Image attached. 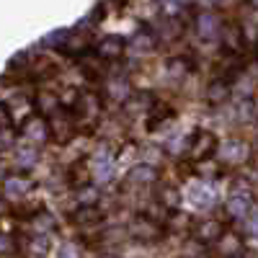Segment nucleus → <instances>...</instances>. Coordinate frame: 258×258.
Segmentation results:
<instances>
[{"instance_id":"f257e3e1","label":"nucleus","mask_w":258,"mask_h":258,"mask_svg":"<svg viewBox=\"0 0 258 258\" xmlns=\"http://www.w3.org/2000/svg\"><path fill=\"white\" fill-rule=\"evenodd\" d=\"M18 135L26 140V145H31V147L39 150V145H44V142L52 140V126L41 116H26L24 124L18 126Z\"/></svg>"},{"instance_id":"f03ea898","label":"nucleus","mask_w":258,"mask_h":258,"mask_svg":"<svg viewBox=\"0 0 258 258\" xmlns=\"http://www.w3.org/2000/svg\"><path fill=\"white\" fill-rule=\"evenodd\" d=\"M129 235L140 243H158L165 235V227L160 222H155L153 217H147V214H140V217L129 222Z\"/></svg>"},{"instance_id":"7ed1b4c3","label":"nucleus","mask_w":258,"mask_h":258,"mask_svg":"<svg viewBox=\"0 0 258 258\" xmlns=\"http://www.w3.org/2000/svg\"><path fill=\"white\" fill-rule=\"evenodd\" d=\"M101 101H103V96H98L96 91H83V93H78L75 101H73V106H70L73 121H85V119L98 116Z\"/></svg>"},{"instance_id":"20e7f679","label":"nucleus","mask_w":258,"mask_h":258,"mask_svg":"<svg viewBox=\"0 0 258 258\" xmlns=\"http://www.w3.org/2000/svg\"><path fill=\"white\" fill-rule=\"evenodd\" d=\"M88 49H91V31L83 29V24L75 26V29H64V39H62V47H59L62 54L83 57Z\"/></svg>"},{"instance_id":"39448f33","label":"nucleus","mask_w":258,"mask_h":258,"mask_svg":"<svg viewBox=\"0 0 258 258\" xmlns=\"http://www.w3.org/2000/svg\"><path fill=\"white\" fill-rule=\"evenodd\" d=\"M220 150L217 145V135L209 132V129H197L191 135V147H188V155L197 160V163H204L207 158H212L214 153Z\"/></svg>"},{"instance_id":"423d86ee","label":"nucleus","mask_w":258,"mask_h":258,"mask_svg":"<svg viewBox=\"0 0 258 258\" xmlns=\"http://www.w3.org/2000/svg\"><path fill=\"white\" fill-rule=\"evenodd\" d=\"M194 29H197L199 39H204V41H212V39L222 36V29H225V24H222V21H220V16L214 13L212 8H202L197 16H194Z\"/></svg>"},{"instance_id":"0eeeda50","label":"nucleus","mask_w":258,"mask_h":258,"mask_svg":"<svg viewBox=\"0 0 258 258\" xmlns=\"http://www.w3.org/2000/svg\"><path fill=\"white\" fill-rule=\"evenodd\" d=\"M183 199H186L188 207H194V209H209V207H214V202H217V197H214L212 186L204 183V181L188 183L186 191H183Z\"/></svg>"},{"instance_id":"6e6552de","label":"nucleus","mask_w":258,"mask_h":258,"mask_svg":"<svg viewBox=\"0 0 258 258\" xmlns=\"http://www.w3.org/2000/svg\"><path fill=\"white\" fill-rule=\"evenodd\" d=\"M126 49H129V41H124L119 34L103 36V39H98V44H96V54L101 59H106V62H119Z\"/></svg>"},{"instance_id":"1a4fd4ad","label":"nucleus","mask_w":258,"mask_h":258,"mask_svg":"<svg viewBox=\"0 0 258 258\" xmlns=\"http://www.w3.org/2000/svg\"><path fill=\"white\" fill-rule=\"evenodd\" d=\"M191 235L194 240L202 243V245H209V243H220L222 235H225V227L217 222V220H202L191 227Z\"/></svg>"},{"instance_id":"9d476101","label":"nucleus","mask_w":258,"mask_h":258,"mask_svg":"<svg viewBox=\"0 0 258 258\" xmlns=\"http://www.w3.org/2000/svg\"><path fill=\"white\" fill-rule=\"evenodd\" d=\"M232 80L230 78H214L212 83H207V88H204V101L209 106H222L227 103L230 93H232Z\"/></svg>"},{"instance_id":"9b49d317","label":"nucleus","mask_w":258,"mask_h":258,"mask_svg":"<svg viewBox=\"0 0 258 258\" xmlns=\"http://www.w3.org/2000/svg\"><path fill=\"white\" fill-rule=\"evenodd\" d=\"M225 214L230 220H248L250 214H253V202L248 194H232V197H227L225 202Z\"/></svg>"},{"instance_id":"f8f14e48","label":"nucleus","mask_w":258,"mask_h":258,"mask_svg":"<svg viewBox=\"0 0 258 258\" xmlns=\"http://www.w3.org/2000/svg\"><path fill=\"white\" fill-rule=\"evenodd\" d=\"M220 39H222V47H225L230 54H238V52H243V47H248L245 29H243L240 24H225Z\"/></svg>"},{"instance_id":"ddd939ff","label":"nucleus","mask_w":258,"mask_h":258,"mask_svg":"<svg viewBox=\"0 0 258 258\" xmlns=\"http://www.w3.org/2000/svg\"><path fill=\"white\" fill-rule=\"evenodd\" d=\"M91 173L96 181H109L114 173V155L111 150H98V153L91 158Z\"/></svg>"},{"instance_id":"4468645a","label":"nucleus","mask_w":258,"mask_h":258,"mask_svg":"<svg viewBox=\"0 0 258 258\" xmlns=\"http://www.w3.org/2000/svg\"><path fill=\"white\" fill-rule=\"evenodd\" d=\"M217 253L222 258H240L245 253V245H243V238L235 230H227L222 235V240L217 243Z\"/></svg>"},{"instance_id":"2eb2a0df","label":"nucleus","mask_w":258,"mask_h":258,"mask_svg":"<svg viewBox=\"0 0 258 258\" xmlns=\"http://www.w3.org/2000/svg\"><path fill=\"white\" fill-rule=\"evenodd\" d=\"M158 34L153 29H145L140 34L132 36V41H129V52H135V54H150V52H155L158 49Z\"/></svg>"},{"instance_id":"dca6fc26","label":"nucleus","mask_w":258,"mask_h":258,"mask_svg":"<svg viewBox=\"0 0 258 258\" xmlns=\"http://www.w3.org/2000/svg\"><path fill=\"white\" fill-rule=\"evenodd\" d=\"M160 178L158 173V168L153 163H137L129 168V173H126V181H132V183H142V186H150V183H155Z\"/></svg>"},{"instance_id":"f3484780","label":"nucleus","mask_w":258,"mask_h":258,"mask_svg":"<svg viewBox=\"0 0 258 258\" xmlns=\"http://www.w3.org/2000/svg\"><path fill=\"white\" fill-rule=\"evenodd\" d=\"M29 191H31V181H29L26 176H21V173L6 176V183H3L6 199H21V197H26Z\"/></svg>"},{"instance_id":"a211bd4d","label":"nucleus","mask_w":258,"mask_h":258,"mask_svg":"<svg viewBox=\"0 0 258 258\" xmlns=\"http://www.w3.org/2000/svg\"><path fill=\"white\" fill-rule=\"evenodd\" d=\"M220 155L225 163H243L248 158V145L243 140H227L220 147Z\"/></svg>"},{"instance_id":"6ab92c4d","label":"nucleus","mask_w":258,"mask_h":258,"mask_svg":"<svg viewBox=\"0 0 258 258\" xmlns=\"http://www.w3.org/2000/svg\"><path fill=\"white\" fill-rule=\"evenodd\" d=\"M103 96L124 103L129 96H132V93H129V80L126 78H109V80H106V88H103Z\"/></svg>"},{"instance_id":"aec40b11","label":"nucleus","mask_w":258,"mask_h":258,"mask_svg":"<svg viewBox=\"0 0 258 258\" xmlns=\"http://www.w3.org/2000/svg\"><path fill=\"white\" fill-rule=\"evenodd\" d=\"M103 220V212L98 207H78V212H73V222L78 227H96Z\"/></svg>"},{"instance_id":"412c9836","label":"nucleus","mask_w":258,"mask_h":258,"mask_svg":"<svg viewBox=\"0 0 258 258\" xmlns=\"http://www.w3.org/2000/svg\"><path fill=\"white\" fill-rule=\"evenodd\" d=\"M191 59L188 57H170L168 62H165V75L170 78V80H183L188 73H191Z\"/></svg>"},{"instance_id":"4be33fe9","label":"nucleus","mask_w":258,"mask_h":258,"mask_svg":"<svg viewBox=\"0 0 258 258\" xmlns=\"http://www.w3.org/2000/svg\"><path fill=\"white\" fill-rule=\"evenodd\" d=\"M150 101H153V96H150V93H132V96H129L126 101H124V111L126 114H142V111H147V109H153V106L155 103H150Z\"/></svg>"},{"instance_id":"5701e85b","label":"nucleus","mask_w":258,"mask_h":258,"mask_svg":"<svg viewBox=\"0 0 258 258\" xmlns=\"http://www.w3.org/2000/svg\"><path fill=\"white\" fill-rule=\"evenodd\" d=\"M59 103H62V98H59L57 93H52V91H41V93L36 96V111H39V116L54 114Z\"/></svg>"},{"instance_id":"b1692460","label":"nucleus","mask_w":258,"mask_h":258,"mask_svg":"<svg viewBox=\"0 0 258 258\" xmlns=\"http://www.w3.org/2000/svg\"><path fill=\"white\" fill-rule=\"evenodd\" d=\"M36 160H39V150H36V147H31V145H21V147L16 150V165H18V168L29 170V168L36 165Z\"/></svg>"},{"instance_id":"393cba45","label":"nucleus","mask_w":258,"mask_h":258,"mask_svg":"<svg viewBox=\"0 0 258 258\" xmlns=\"http://www.w3.org/2000/svg\"><path fill=\"white\" fill-rule=\"evenodd\" d=\"M26 245H29V250H31L34 255H39V258L49 255V250H52V240H49V235H41V232L31 235Z\"/></svg>"},{"instance_id":"a878e982","label":"nucleus","mask_w":258,"mask_h":258,"mask_svg":"<svg viewBox=\"0 0 258 258\" xmlns=\"http://www.w3.org/2000/svg\"><path fill=\"white\" fill-rule=\"evenodd\" d=\"M31 222L36 225V230H39L41 235H47V230H52V227L57 225L54 214H52L49 209H39V212H34V214H31Z\"/></svg>"},{"instance_id":"bb28decb","label":"nucleus","mask_w":258,"mask_h":258,"mask_svg":"<svg viewBox=\"0 0 258 258\" xmlns=\"http://www.w3.org/2000/svg\"><path fill=\"white\" fill-rule=\"evenodd\" d=\"M78 199H80V207H98V188L91 183H83L78 191Z\"/></svg>"},{"instance_id":"cd10ccee","label":"nucleus","mask_w":258,"mask_h":258,"mask_svg":"<svg viewBox=\"0 0 258 258\" xmlns=\"http://www.w3.org/2000/svg\"><path fill=\"white\" fill-rule=\"evenodd\" d=\"M235 109H238V119L240 121H250L258 114V103L253 98H243L240 103H235Z\"/></svg>"},{"instance_id":"c85d7f7f","label":"nucleus","mask_w":258,"mask_h":258,"mask_svg":"<svg viewBox=\"0 0 258 258\" xmlns=\"http://www.w3.org/2000/svg\"><path fill=\"white\" fill-rule=\"evenodd\" d=\"M243 232L248 235V238H258V209H253V214L245 220V227Z\"/></svg>"},{"instance_id":"c756f323","label":"nucleus","mask_w":258,"mask_h":258,"mask_svg":"<svg viewBox=\"0 0 258 258\" xmlns=\"http://www.w3.org/2000/svg\"><path fill=\"white\" fill-rule=\"evenodd\" d=\"M0 250H3V255H13V253H16V238H13V232H6V235H3Z\"/></svg>"},{"instance_id":"7c9ffc66","label":"nucleus","mask_w":258,"mask_h":258,"mask_svg":"<svg viewBox=\"0 0 258 258\" xmlns=\"http://www.w3.org/2000/svg\"><path fill=\"white\" fill-rule=\"evenodd\" d=\"M78 255H80V250L73 243H62L59 250H57V258H78Z\"/></svg>"},{"instance_id":"2f4dec72","label":"nucleus","mask_w":258,"mask_h":258,"mask_svg":"<svg viewBox=\"0 0 258 258\" xmlns=\"http://www.w3.org/2000/svg\"><path fill=\"white\" fill-rule=\"evenodd\" d=\"M13 132H16V126H6L3 124V140H0V145H3L6 153H11V150H13Z\"/></svg>"},{"instance_id":"473e14b6","label":"nucleus","mask_w":258,"mask_h":258,"mask_svg":"<svg viewBox=\"0 0 258 258\" xmlns=\"http://www.w3.org/2000/svg\"><path fill=\"white\" fill-rule=\"evenodd\" d=\"M101 258H119V255H114V253H103Z\"/></svg>"}]
</instances>
